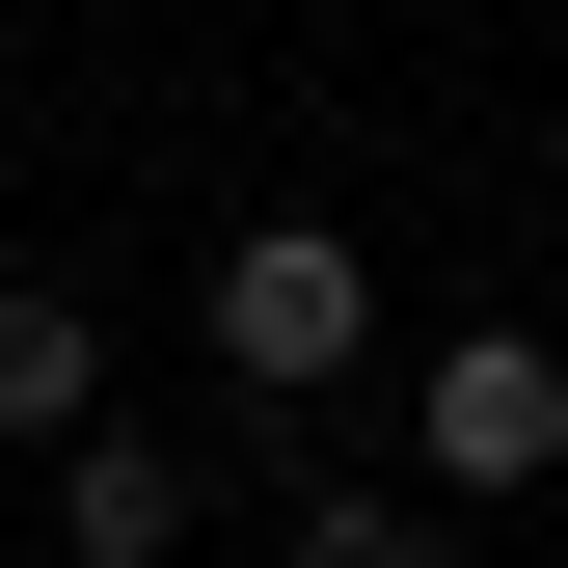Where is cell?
Segmentation results:
<instances>
[{"label": "cell", "instance_id": "obj_1", "mask_svg": "<svg viewBox=\"0 0 568 568\" xmlns=\"http://www.w3.org/2000/svg\"><path fill=\"white\" fill-rule=\"evenodd\" d=\"M515 487H568V352L541 325H434L406 352V515H515Z\"/></svg>", "mask_w": 568, "mask_h": 568}, {"label": "cell", "instance_id": "obj_2", "mask_svg": "<svg viewBox=\"0 0 568 568\" xmlns=\"http://www.w3.org/2000/svg\"><path fill=\"white\" fill-rule=\"evenodd\" d=\"M190 325H217V379H244V434H271V406H325L352 352H379V271H352V217H244L217 271H190Z\"/></svg>", "mask_w": 568, "mask_h": 568}, {"label": "cell", "instance_id": "obj_3", "mask_svg": "<svg viewBox=\"0 0 568 568\" xmlns=\"http://www.w3.org/2000/svg\"><path fill=\"white\" fill-rule=\"evenodd\" d=\"M190 541H217V460H190V434H135V406H109V434L54 460V568H190Z\"/></svg>", "mask_w": 568, "mask_h": 568}, {"label": "cell", "instance_id": "obj_4", "mask_svg": "<svg viewBox=\"0 0 568 568\" xmlns=\"http://www.w3.org/2000/svg\"><path fill=\"white\" fill-rule=\"evenodd\" d=\"M0 434H28V460L109 434V298H82V271H0Z\"/></svg>", "mask_w": 568, "mask_h": 568}, {"label": "cell", "instance_id": "obj_5", "mask_svg": "<svg viewBox=\"0 0 568 568\" xmlns=\"http://www.w3.org/2000/svg\"><path fill=\"white\" fill-rule=\"evenodd\" d=\"M271 568H460V541L406 515V487H298V515H271Z\"/></svg>", "mask_w": 568, "mask_h": 568}]
</instances>
